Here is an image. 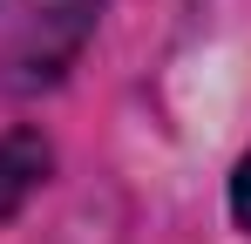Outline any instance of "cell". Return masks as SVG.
<instances>
[{"label": "cell", "instance_id": "cell-1", "mask_svg": "<svg viewBox=\"0 0 251 244\" xmlns=\"http://www.w3.org/2000/svg\"><path fill=\"white\" fill-rule=\"evenodd\" d=\"M102 0H0V88L27 95L75 68Z\"/></svg>", "mask_w": 251, "mask_h": 244}, {"label": "cell", "instance_id": "cell-2", "mask_svg": "<svg viewBox=\"0 0 251 244\" xmlns=\"http://www.w3.org/2000/svg\"><path fill=\"white\" fill-rule=\"evenodd\" d=\"M48 170H54V149H48L34 129H7L0 136V224L21 217V203L48 183Z\"/></svg>", "mask_w": 251, "mask_h": 244}, {"label": "cell", "instance_id": "cell-3", "mask_svg": "<svg viewBox=\"0 0 251 244\" xmlns=\"http://www.w3.org/2000/svg\"><path fill=\"white\" fill-rule=\"evenodd\" d=\"M231 210H238V224L251 231V156L238 163V176H231Z\"/></svg>", "mask_w": 251, "mask_h": 244}]
</instances>
